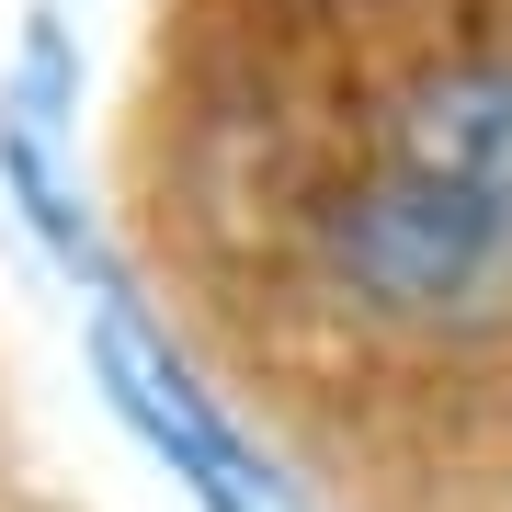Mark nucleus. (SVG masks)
I'll return each mask as SVG.
<instances>
[{"label":"nucleus","mask_w":512,"mask_h":512,"mask_svg":"<svg viewBox=\"0 0 512 512\" xmlns=\"http://www.w3.org/2000/svg\"><path fill=\"white\" fill-rule=\"evenodd\" d=\"M330 285L387 330L512 319V57L410 80L330 205Z\"/></svg>","instance_id":"1"},{"label":"nucleus","mask_w":512,"mask_h":512,"mask_svg":"<svg viewBox=\"0 0 512 512\" xmlns=\"http://www.w3.org/2000/svg\"><path fill=\"white\" fill-rule=\"evenodd\" d=\"M92 342H103V376H114V399H126V421L171 456V478H183L205 512H285L274 467H262L251 444L228 433V410H217V399H205V387H194V376L137 330V308H103Z\"/></svg>","instance_id":"2"}]
</instances>
